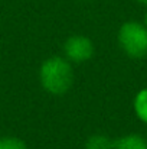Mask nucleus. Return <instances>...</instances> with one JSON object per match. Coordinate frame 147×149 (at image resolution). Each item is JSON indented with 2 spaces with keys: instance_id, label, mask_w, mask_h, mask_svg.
Masks as SVG:
<instances>
[{
  "instance_id": "nucleus-6",
  "label": "nucleus",
  "mask_w": 147,
  "mask_h": 149,
  "mask_svg": "<svg viewBox=\"0 0 147 149\" xmlns=\"http://www.w3.org/2000/svg\"><path fill=\"white\" fill-rule=\"evenodd\" d=\"M84 149H114V141L104 133H95L87 139Z\"/></svg>"
},
{
  "instance_id": "nucleus-8",
  "label": "nucleus",
  "mask_w": 147,
  "mask_h": 149,
  "mask_svg": "<svg viewBox=\"0 0 147 149\" xmlns=\"http://www.w3.org/2000/svg\"><path fill=\"white\" fill-rule=\"evenodd\" d=\"M136 1H139L140 4H144V6H147V0H136Z\"/></svg>"
},
{
  "instance_id": "nucleus-3",
  "label": "nucleus",
  "mask_w": 147,
  "mask_h": 149,
  "mask_svg": "<svg viewBox=\"0 0 147 149\" xmlns=\"http://www.w3.org/2000/svg\"><path fill=\"white\" fill-rule=\"evenodd\" d=\"M95 47L92 39L85 35H72L63 44V56L71 64H82L94 56Z\"/></svg>"
},
{
  "instance_id": "nucleus-1",
  "label": "nucleus",
  "mask_w": 147,
  "mask_h": 149,
  "mask_svg": "<svg viewBox=\"0 0 147 149\" xmlns=\"http://www.w3.org/2000/svg\"><path fill=\"white\" fill-rule=\"evenodd\" d=\"M72 64L61 55H52L46 58L39 68V81L42 88L52 96L66 94L74 84Z\"/></svg>"
},
{
  "instance_id": "nucleus-9",
  "label": "nucleus",
  "mask_w": 147,
  "mask_h": 149,
  "mask_svg": "<svg viewBox=\"0 0 147 149\" xmlns=\"http://www.w3.org/2000/svg\"><path fill=\"white\" fill-rule=\"evenodd\" d=\"M144 25H146V28H147V12H146V16H144V22H143Z\"/></svg>"
},
{
  "instance_id": "nucleus-7",
  "label": "nucleus",
  "mask_w": 147,
  "mask_h": 149,
  "mask_svg": "<svg viewBox=\"0 0 147 149\" xmlns=\"http://www.w3.org/2000/svg\"><path fill=\"white\" fill-rule=\"evenodd\" d=\"M0 149H28V145L20 138L6 136L0 138Z\"/></svg>"
},
{
  "instance_id": "nucleus-4",
  "label": "nucleus",
  "mask_w": 147,
  "mask_h": 149,
  "mask_svg": "<svg viewBox=\"0 0 147 149\" xmlns=\"http://www.w3.org/2000/svg\"><path fill=\"white\" fill-rule=\"evenodd\" d=\"M114 149H147V139L139 133H128L114 141Z\"/></svg>"
},
{
  "instance_id": "nucleus-5",
  "label": "nucleus",
  "mask_w": 147,
  "mask_h": 149,
  "mask_svg": "<svg viewBox=\"0 0 147 149\" xmlns=\"http://www.w3.org/2000/svg\"><path fill=\"white\" fill-rule=\"evenodd\" d=\"M133 109L140 122L147 125V87L141 88L133 100Z\"/></svg>"
},
{
  "instance_id": "nucleus-2",
  "label": "nucleus",
  "mask_w": 147,
  "mask_h": 149,
  "mask_svg": "<svg viewBox=\"0 0 147 149\" xmlns=\"http://www.w3.org/2000/svg\"><path fill=\"white\" fill-rule=\"evenodd\" d=\"M117 41L127 56L133 59L147 56V28L144 23L137 20L124 22L118 29Z\"/></svg>"
}]
</instances>
